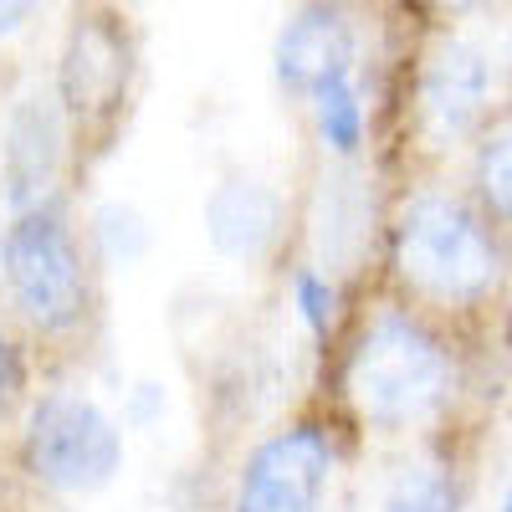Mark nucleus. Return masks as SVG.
Wrapping results in <instances>:
<instances>
[{
    "mask_svg": "<svg viewBox=\"0 0 512 512\" xmlns=\"http://www.w3.org/2000/svg\"><path fill=\"white\" fill-rule=\"evenodd\" d=\"M395 262L405 282L436 303H477L502 272L492 231L456 195H415L400 210Z\"/></svg>",
    "mask_w": 512,
    "mask_h": 512,
    "instance_id": "obj_1",
    "label": "nucleus"
},
{
    "mask_svg": "<svg viewBox=\"0 0 512 512\" xmlns=\"http://www.w3.org/2000/svg\"><path fill=\"white\" fill-rule=\"evenodd\" d=\"M0 267L21 318L36 333H67L88 313V262L57 205L16 210L0 241Z\"/></svg>",
    "mask_w": 512,
    "mask_h": 512,
    "instance_id": "obj_2",
    "label": "nucleus"
},
{
    "mask_svg": "<svg viewBox=\"0 0 512 512\" xmlns=\"http://www.w3.org/2000/svg\"><path fill=\"white\" fill-rule=\"evenodd\" d=\"M446 349L405 313H384L349 359V395L364 420L405 425L446 400Z\"/></svg>",
    "mask_w": 512,
    "mask_h": 512,
    "instance_id": "obj_3",
    "label": "nucleus"
},
{
    "mask_svg": "<svg viewBox=\"0 0 512 512\" xmlns=\"http://www.w3.org/2000/svg\"><path fill=\"white\" fill-rule=\"evenodd\" d=\"M134 36H128L123 16L113 6H82L67 41H62V62H57V108L72 134H103L118 123L134 93Z\"/></svg>",
    "mask_w": 512,
    "mask_h": 512,
    "instance_id": "obj_4",
    "label": "nucleus"
},
{
    "mask_svg": "<svg viewBox=\"0 0 512 512\" xmlns=\"http://www.w3.org/2000/svg\"><path fill=\"white\" fill-rule=\"evenodd\" d=\"M21 461L52 492H98L118 472L123 441H118V425L93 400L47 395L26 420Z\"/></svg>",
    "mask_w": 512,
    "mask_h": 512,
    "instance_id": "obj_5",
    "label": "nucleus"
},
{
    "mask_svg": "<svg viewBox=\"0 0 512 512\" xmlns=\"http://www.w3.org/2000/svg\"><path fill=\"white\" fill-rule=\"evenodd\" d=\"M333 472V446L323 425H292L256 446L241 472L236 512H318V497Z\"/></svg>",
    "mask_w": 512,
    "mask_h": 512,
    "instance_id": "obj_6",
    "label": "nucleus"
},
{
    "mask_svg": "<svg viewBox=\"0 0 512 512\" xmlns=\"http://www.w3.org/2000/svg\"><path fill=\"white\" fill-rule=\"evenodd\" d=\"M6 200L11 210H31V205H47L52 185L62 175V144H67V123L52 93H21L6 113Z\"/></svg>",
    "mask_w": 512,
    "mask_h": 512,
    "instance_id": "obj_7",
    "label": "nucleus"
},
{
    "mask_svg": "<svg viewBox=\"0 0 512 512\" xmlns=\"http://www.w3.org/2000/svg\"><path fill=\"white\" fill-rule=\"evenodd\" d=\"M277 82L297 98H313L333 77L354 72V26L333 0H303L277 36Z\"/></svg>",
    "mask_w": 512,
    "mask_h": 512,
    "instance_id": "obj_8",
    "label": "nucleus"
},
{
    "mask_svg": "<svg viewBox=\"0 0 512 512\" xmlns=\"http://www.w3.org/2000/svg\"><path fill=\"white\" fill-rule=\"evenodd\" d=\"M492 72L487 57L466 41H446V47L425 62L420 72V123L436 144H451L461 134H472L477 118L487 113Z\"/></svg>",
    "mask_w": 512,
    "mask_h": 512,
    "instance_id": "obj_9",
    "label": "nucleus"
},
{
    "mask_svg": "<svg viewBox=\"0 0 512 512\" xmlns=\"http://www.w3.org/2000/svg\"><path fill=\"white\" fill-rule=\"evenodd\" d=\"M277 226H282V200L262 180H221L205 200V236L221 256H236V262L267 256Z\"/></svg>",
    "mask_w": 512,
    "mask_h": 512,
    "instance_id": "obj_10",
    "label": "nucleus"
},
{
    "mask_svg": "<svg viewBox=\"0 0 512 512\" xmlns=\"http://www.w3.org/2000/svg\"><path fill=\"white\" fill-rule=\"evenodd\" d=\"M313 103H318V128H323V139H328L338 154L359 149V134H364V108H359L354 82H349V77H333L328 88H318V93H313Z\"/></svg>",
    "mask_w": 512,
    "mask_h": 512,
    "instance_id": "obj_11",
    "label": "nucleus"
},
{
    "mask_svg": "<svg viewBox=\"0 0 512 512\" xmlns=\"http://www.w3.org/2000/svg\"><path fill=\"white\" fill-rule=\"evenodd\" d=\"M507 159H512V149H507V128H497V134L482 144V154H477V190H482V200H487V210H492L497 221H507V210H512Z\"/></svg>",
    "mask_w": 512,
    "mask_h": 512,
    "instance_id": "obj_12",
    "label": "nucleus"
},
{
    "mask_svg": "<svg viewBox=\"0 0 512 512\" xmlns=\"http://www.w3.org/2000/svg\"><path fill=\"white\" fill-rule=\"evenodd\" d=\"M390 512H456V497H451V482L441 472H415L395 487V502Z\"/></svg>",
    "mask_w": 512,
    "mask_h": 512,
    "instance_id": "obj_13",
    "label": "nucleus"
},
{
    "mask_svg": "<svg viewBox=\"0 0 512 512\" xmlns=\"http://www.w3.org/2000/svg\"><path fill=\"white\" fill-rule=\"evenodd\" d=\"M297 308H303L313 333H323L333 323V287L318 272H297Z\"/></svg>",
    "mask_w": 512,
    "mask_h": 512,
    "instance_id": "obj_14",
    "label": "nucleus"
},
{
    "mask_svg": "<svg viewBox=\"0 0 512 512\" xmlns=\"http://www.w3.org/2000/svg\"><path fill=\"white\" fill-rule=\"evenodd\" d=\"M21 384H26V359H21V349H16V338L0 333V415L16 405Z\"/></svg>",
    "mask_w": 512,
    "mask_h": 512,
    "instance_id": "obj_15",
    "label": "nucleus"
},
{
    "mask_svg": "<svg viewBox=\"0 0 512 512\" xmlns=\"http://www.w3.org/2000/svg\"><path fill=\"white\" fill-rule=\"evenodd\" d=\"M31 16H36V0H0V41L16 36Z\"/></svg>",
    "mask_w": 512,
    "mask_h": 512,
    "instance_id": "obj_16",
    "label": "nucleus"
},
{
    "mask_svg": "<svg viewBox=\"0 0 512 512\" xmlns=\"http://www.w3.org/2000/svg\"><path fill=\"white\" fill-rule=\"evenodd\" d=\"M436 11H446V16H466V11H477L482 0H431Z\"/></svg>",
    "mask_w": 512,
    "mask_h": 512,
    "instance_id": "obj_17",
    "label": "nucleus"
},
{
    "mask_svg": "<svg viewBox=\"0 0 512 512\" xmlns=\"http://www.w3.org/2000/svg\"><path fill=\"white\" fill-rule=\"evenodd\" d=\"M93 6H113V11H123V6H134V0H93Z\"/></svg>",
    "mask_w": 512,
    "mask_h": 512,
    "instance_id": "obj_18",
    "label": "nucleus"
},
{
    "mask_svg": "<svg viewBox=\"0 0 512 512\" xmlns=\"http://www.w3.org/2000/svg\"><path fill=\"white\" fill-rule=\"evenodd\" d=\"M333 6H364V0H333Z\"/></svg>",
    "mask_w": 512,
    "mask_h": 512,
    "instance_id": "obj_19",
    "label": "nucleus"
}]
</instances>
